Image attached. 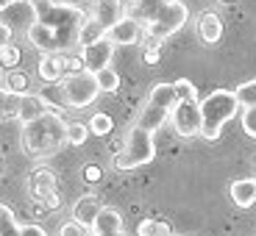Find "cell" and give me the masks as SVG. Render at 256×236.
<instances>
[{
    "label": "cell",
    "mask_w": 256,
    "mask_h": 236,
    "mask_svg": "<svg viewBox=\"0 0 256 236\" xmlns=\"http://www.w3.org/2000/svg\"><path fill=\"white\" fill-rule=\"evenodd\" d=\"M0 61H3V67H6V70H14V67H17L20 64V47L14 45H0Z\"/></svg>",
    "instance_id": "83f0119b"
},
{
    "label": "cell",
    "mask_w": 256,
    "mask_h": 236,
    "mask_svg": "<svg viewBox=\"0 0 256 236\" xmlns=\"http://www.w3.org/2000/svg\"><path fill=\"white\" fill-rule=\"evenodd\" d=\"M254 178H256V170H254Z\"/></svg>",
    "instance_id": "f35d334b"
},
{
    "label": "cell",
    "mask_w": 256,
    "mask_h": 236,
    "mask_svg": "<svg viewBox=\"0 0 256 236\" xmlns=\"http://www.w3.org/2000/svg\"><path fill=\"white\" fill-rule=\"evenodd\" d=\"M145 39H148L145 25L136 22L134 17H128V14L109 31V42H112V45H145Z\"/></svg>",
    "instance_id": "9c48e42d"
},
{
    "label": "cell",
    "mask_w": 256,
    "mask_h": 236,
    "mask_svg": "<svg viewBox=\"0 0 256 236\" xmlns=\"http://www.w3.org/2000/svg\"><path fill=\"white\" fill-rule=\"evenodd\" d=\"M220 3H231V0H220Z\"/></svg>",
    "instance_id": "74e56055"
},
{
    "label": "cell",
    "mask_w": 256,
    "mask_h": 236,
    "mask_svg": "<svg viewBox=\"0 0 256 236\" xmlns=\"http://www.w3.org/2000/svg\"><path fill=\"white\" fill-rule=\"evenodd\" d=\"M240 122H242L245 136L256 139V109H242V117H240Z\"/></svg>",
    "instance_id": "f546056e"
},
{
    "label": "cell",
    "mask_w": 256,
    "mask_h": 236,
    "mask_svg": "<svg viewBox=\"0 0 256 236\" xmlns=\"http://www.w3.org/2000/svg\"><path fill=\"white\" fill-rule=\"evenodd\" d=\"M95 81H98V86H100V92H117L120 89V75H117L112 67H106V70L98 72Z\"/></svg>",
    "instance_id": "cb8c5ba5"
},
{
    "label": "cell",
    "mask_w": 256,
    "mask_h": 236,
    "mask_svg": "<svg viewBox=\"0 0 256 236\" xmlns=\"http://www.w3.org/2000/svg\"><path fill=\"white\" fill-rule=\"evenodd\" d=\"M112 56H114V45L109 42V36L100 39V42H95V45H90V47H81L84 67H86V72H92V75H98L100 70H106V67L112 64Z\"/></svg>",
    "instance_id": "30bf717a"
},
{
    "label": "cell",
    "mask_w": 256,
    "mask_h": 236,
    "mask_svg": "<svg viewBox=\"0 0 256 236\" xmlns=\"http://www.w3.org/2000/svg\"><path fill=\"white\" fill-rule=\"evenodd\" d=\"M154 156H156L154 134L145 131V128H140V125H131V131L126 134V142H122V150L114 156L112 164L117 170H136V167L150 164Z\"/></svg>",
    "instance_id": "5b68a950"
},
{
    "label": "cell",
    "mask_w": 256,
    "mask_h": 236,
    "mask_svg": "<svg viewBox=\"0 0 256 236\" xmlns=\"http://www.w3.org/2000/svg\"><path fill=\"white\" fill-rule=\"evenodd\" d=\"M128 17L145 25L148 39L164 42L190 22V8L181 0H131Z\"/></svg>",
    "instance_id": "6da1fadb"
},
{
    "label": "cell",
    "mask_w": 256,
    "mask_h": 236,
    "mask_svg": "<svg viewBox=\"0 0 256 236\" xmlns=\"http://www.w3.org/2000/svg\"><path fill=\"white\" fill-rule=\"evenodd\" d=\"M90 131H92V136H109L112 131H114V120H112L106 111H98L90 120Z\"/></svg>",
    "instance_id": "603a6c76"
},
{
    "label": "cell",
    "mask_w": 256,
    "mask_h": 236,
    "mask_svg": "<svg viewBox=\"0 0 256 236\" xmlns=\"http://www.w3.org/2000/svg\"><path fill=\"white\" fill-rule=\"evenodd\" d=\"M198 36L204 39V45H218L223 39V19L214 11H200L198 14Z\"/></svg>",
    "instance_id": "9a60e30c"
},
{
    "label": "cell",
    "mask_w": 256,
    "mask_h": 236,
    "mask_svg": "<svg viewBox=\"0 0 256 236\" xmlns=\"http://www.w3.org/2000/svg\"><path fill=\"white\" fill-rule=\"evenodd\" d=\"M106 36H109V31H106L98 19H86L81 25V31H78V45L90 47V45H95V42H100V39H106Z\"/></svg>",
    "instance_id": "d6986e66"
},
{
    "label": "cell",
    "mask_w": 256,
    "mask_h": 236,
    "mask_svg": "<svg viewBox=\"0 0 256 236\" xmlns=\"http://www.w3.org/2000/svg\"><path fill=\"white\" fill-rule=\"evenodd\" d=\"M231 200L240 209H250L256 203V178H240L231 184Z\"/></svg>",
    "instance_id": "e0dca14e"
},
{
    "label": "cell",
    "mask_w": 256,
    "mask_h": 236,
    "mask_svg": "<svg viewBox=\"0 0 256 236\" xmlns=\"http://www.w3.org/2000/svg\"><path fill=\"white\" fill-rule=\"evenodd\" d=\"M100 178H103V173H100V167H98V164H86V167H84V181L98 184Z\"/></svg>",
    "instance_id": "1f68e13d"
},
{
    "label": "cell",
    "mask_w": 256,
    "mask_h": 236,
    "mask_svg": "<svg viewBox=\"0 0 256 236\" xmlns=\"http://www.w3.org/2000/svg\"><path fill=\"white\" fill-rule=\"evenodd\" d=\"M22 236H48V234L39 223H28V225H22Z\"/></svg>",
    "instance_id": "836d02e7"
},
{
    "label": "cell",
    "mask_w": 256,
    "mask_h": 236,
    "mask_svg": "<svg viewBox=\"0 0 256 236\" xmlns=\"http://www.w3.org/2000/svg\"><path fill=\"white\" fill-rule=\"evenodd\" d=\"M58 236H98L92 228H86V225L76 223V220H67V223L58 228Z\"/></svg>",
    "instance_id": "4316f807"
},
{
    "label": "cell",
    "mask_w": 256,
    "mask_h": 236,
    "mask_svg": "<svg viewBox=\"0 0 256 236\" xmlns=\"http://www.w3.org/2000/svg\"><path fill=\"white\" fill-rule=\"evenodd\" d=\"M56 192V175L50 173V170H36V173L28 178V195H31V200H36V203H42V200L48 198V195H53Z\"/></svg>",
    "instance_id": "2e32d148"
},
{
    "label": "cell",
    "mask_w": 256,
    "mask_h": 236,
    "mask_svg": "<svg viewBox=\"0 0 256 236\" xmlns=\"http://www.w3.org/2000/svg\"><path fill=\"white\" fill-rule=\"evenodd\" d=\"M95 231L98 236H103V234H117V231H122V217H120V211L117 209H112V206H103L100 209V214H98V220H95Z\"/></svg>",
    "instance_id": "ac0fdd59"
},
{
    "label": "cell",
    "mask_w": 256,
    "mask_h": 236,
    "mask_svg": "<svg viewBox=\"0 0 256 236\" xmlns=\"http://www.w3.org/2000/svg\"><path fill=\"white\" fill-rule=\"evenodd\" d=\"M39 22V6L36 0H17L12 6H0V25L12 28L14 33H26Z\"/></svg>",
    "instance_id": "ba28073f"
},
{
    "label": "cell",
    "mask_w": 256,
    "mask_h": 236,
    "mask_svg": "<svg viewBox=\"0 0 256 236\" xmlns=\"http://www.w3.org/2000/svg\"><path fill=\"white\" fill-rule=\"evenodd\" d=\"M234 95H237L240 109H256V78L242 81L237 89H234Z\"/></svg>",
    "instance_id": "7402d4cb"
},
{
    "label": "cell",
    "mask_w": 256,
    "mask_h": 236,
    "mask_svg": "<svg viewBox=\"0 0 256 236\" xmlns=\"http://www.w3.org/2000/svg\"><path fill=\"white\" fill-rule=\"evenodd\" d=\"M67 131H70V122H64L62 114L56 111H48L45 117L22 125V134H20V145L31 159H45L53 156L58 147L70 145L67 142Z\"/></svg>",
    "instance_id": "7a4b0ae2"
},
{
    "label": "cell",
    "mask_w": 256,
    "mask_h": 236,
    "mask_svg": "<svg viewBox=\"0 0 256 236\" xmlns=\"http://www.w3.org/2000/svg\"><path fill=\"white\" fill-rule=\"evenodd\" d=\"M36 6H39V22H45L56 31L62 50H67L70 45H78V31L86 22V14L81 8L70 6V3H56V0H48V3L39 0Z\"/></svg>",
    "instance_id": "3957f363"
},
{
    "label": "cell",
    "mask_w": 256,
    "mask_h": 236,
    "mask_svg": "<svg viewBox=\"0 0 256 236\" xmlns=\"http://www.w3.org/2000/svg\"><path fill=\"white\" fill-rule=\"evenodd\" d=\"M56 3H76V0H56Z\"/></svg>",
    "instance_id": "8d00e7d4"
},
{
    "label": "cell",
    "mask_w": 256,
    "mask_h": 236,
    "mask_svg": "<svg viewBox=\"0 0 256 236\" xmlns=\"http://www.w3.org/2000/svg\"><path fill=\"white\" fill-rule=\"evenodd\" d=\"M103 236H126L122 231H117V234H103Z\"/></svg>",
    "instance_id": "d590c367"
},
{
    "label": "cell",
    "mask_w": 256,
    "mask_h": 236,
    "mask_svg": "<svg viewBox=\"0 0 256 236\" xmlns=\"http://www.w3.org/2000/svg\"><path fill=\"white\" fill-rule=\"evenodd\" d=\"M36 75L45 83H58L67 75V56L62 53H53V56H42L36 64Z\"/></svg>",
    "instance_id": "4fadbf2b"
},
{
    "label": "cell",
    "mask_w": 256,
    "mask_h": 236,
    "mask_svg": "<svg viewBox=\"0 0 256 236\" xmlns=\"http://www.w3.org/2000/svg\"><path fill=\"white\" fill-rule=\"evenodd\" d=\"M200 111H204V139L214 142L223 134L226 122H231L240 111V103L234 89H214L200 100Z\"/></svg>",
    "instance_id": "277c9868"
},
{
    "label": "cell",
    "mask_w": 256,
    "mask_h": 236,
    "mask_svg": "<svg viewBox=\"0 0 256 236\" xmlns=\"http://www.w3.org/2000/svg\"><path fill=\"white\" fill-rule=\"evenodd\" d=\"M48 111H53V106L45 100L42 95H22V97H17V120H20V125H28V122H34V120H39V117H45Z\"/></svg>",
    "instance_id": "8fae6325"
},
{
    "label": "cell",
    "mask_w": 256,
    "mask_h": 236,
    "mask_svg": "<svg viewBox=\"0 0 256 236\" xmlns=\"http://www.w3.org/2000/svg\"><path fill=\"white\" fill-rule=\"evenodd\" d=\"M58 92H62V103L70 106V109H86L98 100L100 95V86H98L95 75L92 72H70L56 83Z\"/></svg>",
    "instance_id": "8992f818"
},
{
    "label": "cell",
    "mask_w": 256,
    "mask_h": 236,
    "mask_svg": "<svg viewBox=\"0 0 256 236\" xmlns=\"http://www.w3.org/2000/svg\"><path fill=\"white\" fill-rule=\"evenodd\" d=\"M100 209H103V203L98 200V195H81L76 200V206H72V220L86 225V228H95V220L100 214Z\"/></svg>",
    "instance_id": "5bb4252c"
},
{
    "label": "cell",
    "mask_w": 256,
    "mask_h": 236,
    "mask_svg": "<svg viewBox=\"0 0 256 236\" xmlns=\"http://www.w3.org/2000/svg\"><path fill=\"white\" fill-rule=\"evenodd\" d=\"M90 122H70V131H67V142L76 147H81L84 142L90 139Z\"/></svg>",
    "instance_id": "484cf974"
},
{
    "label": "cell",
    "mask_w": 256,
    "mask_h": 236,
    "mask_svg": "<svg viewBox=\"0 0 256 236\" xmlns=\"http://www.w3.org/2000/svg\"><path fill=\"white\" fill-rule=\"evenodd\" d=\"M3 92L6 95H28V75L26 72H17V70H8L6 78H3Z\"/></svg>",
    "instance_id": "ffe728a7"
},
{
    "label": "cell",
    "mask_w": 256,
    "mask_h": 236,
    "mask_svg": "<svg viewBox=\"0 0 256 236\" xmlns=\"http://www.w3.org/2000/svg\"><path fill=\"white\" fill-rule=\"evenodd\" d=\"M176 89H178L181 100H184V97H198V92H195V86H192L190 78H178V81H176Z\"/></svg>",
    "instance_id": "4dcf8cb0"
},
{
    "label": "cell",
    "mask_w": 256,
    "mask_h": 236,
    "mask_svg": "<svg viewBox=\"0 0 256 236\" xmlns=\"http://www.w3.org/2000/svg\"><path fill=\"white\" fill-rule=\"evenodd\" d=\"M159 56H162V42L159 39H145V47H142L145 64H159Z\"/></svg>",
    "instance_id": "f1b7e54d"
},
{
    "label": "cell",
    "mask_w": 256,
    "mask_h": 236,
    "mask_svg": "<svg viewBox=\"0 0 256 236\" xmlns=\"http://www.w3.org/2000/svg\"><path fill=\"white\" fill-rule=\"evenodd\" d=\"M136 236H173V228L167 220H156V217H148L140 223L136 228Z\"/></svg>",
    "instance_id": "44dd1931"
},
{
    "label": "cell",
    "mask_w": 256,
    "mask_h": 236,
    "mask_svg": "<svg viewBox=\"0 0 256 236\" xmlns=\"http://www.w3.org/2000/svg\"><path fill=\"white\" fill-rule=\"evenodd\" d=\"M42 209H45V211H58V209H62V198H58V192H53V195H48V198L42 200Z\"/></svg>",
    "instance_id": "d6a6232c"
},
{
    "label": "cell",
    "mask_w": 256,
    "mask_h": 236,
    "mask_svg": "<svg viewBox=\"0 0 256 236\" xmlns=\"http://www.w3.org/2000/svg\"><path fill=\"white\" fill-rule=\"evenodd\" d=\"M12 3H17V0H0V6H12Z\"/></svg>",
    "instance_id": "e575fe53"
},
{
    "label": "cell",
    "mask_w": 256,
    "mask_h": 236,
    "mask_svg": "<svg viewBox=\"0 0 256 236\" xmlns=\"http://www.w3.org/2000/svg\"><path fill=\"white\" fill-rule=\"evenodd\" d=\"M122 17H126L122 0H92V19H98L106 31H112Z\"/></svg>",
    "instance_id": "7c38bea8"
},
{
    "label": "cell",
    "mask_w": 256,
    "mask_h": 236,
    "mask_svg": "<svg viewBox=\"0 0 256 236\" xmlns=\"http://www.w3.org/2000/svg\"><path fill=\"white\" fill-rule=\"evenodd\" d=\"M0 220H3V236H22V225L17 223V217L8 206L0 209Z\"/></svg>",
    "instance_id": "d4e9b609"
},
{
    "label": "cell",
    "mask_w": 256,
    "mask_h": 236,
    "mask_svg": "<svg viewBox=\"0 0 256 236\" xmlns=\"http://www.w3.org/2000/svg\"><path fill=\"white\" fill-rule=\"evenodd\" d=\"M176 134L181 139H190V136H200L204 134V111H200V97H184L178 100V106L170 114Z\"/></svg>",
    "instance_id": "52a82bcc"
}]
</instances>
